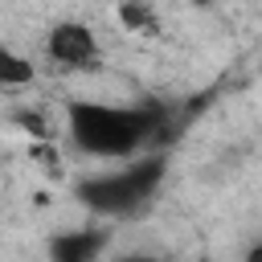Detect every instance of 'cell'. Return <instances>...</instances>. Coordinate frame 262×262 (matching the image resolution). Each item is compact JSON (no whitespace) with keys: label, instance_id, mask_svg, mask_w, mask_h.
Listing matches in <instances>:
<instances>
[{"label":"cell","instance_id":"1","mask_svg":"<svg viewBox=\"0 0 262 262\" xmlns=\"http://www.w3.org/2000/svg\"><path fill=\"white\" fill-rule=\"evenodd\" d=\"M66 127L78 151L98 160H131L143 143L160 139L156 131H164V115L156 106H115L98 98H70Z\"/></svg>","mask_w":262,"mask_h":262},{"label":"cell","instance_id":"2","mask_svg":"<svg viewBox=\"0 0 262 262\" xmlns=\"http://www.w3.org/2000/svg\"><path fill=\"white\" fill-rule=\"evenodd\" d=\"M164 180V160L160 156H143L135 164H123L115 172H102V176H90L78 184V201L102 217H123V213H135L139 205L151 201V192L160 188Z\"/></svg>","mask_w":262,"mask_h":262},{"label":"cell","instance_id":"3","mask_svg":"<svg viewBox=\"0 0 262 262\" xmlns=\"http://www.w3.org/2000/svg\"><path fill=\"white\" fill-rule=\"evenodd\" d=\"M45 53L53 66L61 70H98L102 66V49H98V37L90 25L82 20H57L49 33H45Z\"/></svg>","mask_w":262,"mask_h":262},{"label":"cell","instance_id":"4","mask_svg":"<svg viewBox=\"0 0 262 262\" xmlns=\"http://www.w3.org/2000/svg\"><path fill=\"white\" fill-rule=\"evenodd\" d=\"M111 233L98 225L86 229H66L57 237H49V262H98V254L106 250Z\"/></svg>","mask_w":262,"mask_h":262},{"label":"cell","instance_id":"5","mask_svg":"<svg viewBox=\"0 0 262 262\" xmlns=\"http://www.w3.org/2000/svg\"><path fill=\"white\" fill-rule=\"evenodd\" d=\"M115 20H119L127 33H139V37H156V29H160V12H156V4H147V0H123V4L115 8Z\"/></svg>","mask_w":262,"mask_h":262},{"label":"cell","instance_id":"6","mask_svg":"<svg viewBox=\"0 0 262 262\" xmlns=\"http://www.w3.org/2000/svg\"><path fill=\"white\" fill-rule=\"evenodd\" d=\"M33 57H25V53H16L12 45H0V86L4 90H20V86H29L33 82Z\"/></svg>","mask_w":262,"mask_h":262},{"label":"cell","instance_id":"7","mask_svg":"<svg viewBox=\"0 0 262 262\" xmlns=\"http://www.w3.org/2000/svg\"><path fill=\"white\" fill-rule=\"evenodd\" d=\"M12 127H20L33 143H53V131H49L41 111H12Z\"/></svg>","mask_w":262,"mask_h":262},{"label":"cell","instance_id":"8","mask_svg":"<svg viewBox=\"0 0 262 262\" xmlns=\"http://www.w3.org/2000/svg\"><path fill=\"white\" fill-rule=\"evenodd\" d=\"M29 160H33L37 168L53 172V168H57V147H53V143H29Z\"/></svg>","mask_w":262,"mask_h":262},{"label":"cell","instance_id":"9","mask_svg":"<svg viewBox=\"0 0 262 262\" xmlns=\"http://www.w3.org/2000/svg\"><path fill=\"white\" fill-rule=\"evenodd\" d=\"M115 262H160L156 254H127V258H115Z\"/></svg>","mask_w":262,"mask_h":262},{"label":"cell","instance_id":"10","mask_svg":"<svg viewBox=\"0 0 262 262\" xmlns=\"http://www.w3.org/2000/svg\"><path fill=\"white\" fill-rule=\"evenodd\" d=\"M246 262H262V242H254V246L246 250Z\"/></svg>","mask_w":262,"mask_h":262},{"label":"cell","instance_id":"11","mask_svg":"<svg viewBox=\"0 0 262 262\" xmlns=\"http://www.w3.org/2000/svg\"><path fill=\"white\" fill-rule=\"evenodd\" d=\"M258 20H262V16H258Z\"/></svg>","mask_w":262,"mask_h":262}]
</instances>
